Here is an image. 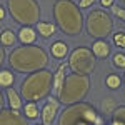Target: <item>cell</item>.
Returning a JSON list of instances; mask_svg holds the SVG:
<instances>
[{"instance_id": "cell-1", "label": "cell", "mask_w": 125, "mask_h": 125, "mask_svg": "<svg viewBox=\"0 0 125 125\" xmlns=\"http://www.w3.org/2000/svg\"><path fill=\"white\" fill-rule=\"evenodd\" d=\"M10 68L19 73H33L43 70L48 63L47 52L39 45H23L17 47L9 55Z\"/></svg>"}, {"instance_id": "cell-2", "label": "cell", "mask_w": 125, "mask_h": 125, "mask_svg": "<svg viewBox=\"0 0 125 125\" xmlns=\"http://www.w3.org/2000/svg\"><path fill=\"white\" fill-rule=\"evenodd\" d=\"M80 7L72 0H57L53 3V19L57 27L67 35H78L83 29Z\"/></svg>"}, {"instance_id": "cell-3", "label": "cell", "mask_w": 125, "mask_h": 125, "mask_svg": "<svg viewBox=\"0 0 125 125\" xmlns=\"http://www.w3.org/2000/svg\"><path fill=\"white\" fill-rule=\"evenodd\" d=\"M50 90H53V73L48 70H39L29 73V77L22 82L20 94L29 102H39L42 98H47Z\"/></svg>"}, {"instance_id": "cell-4", "label": "cell", "mask_w": 125, "mask_h": 125, "mask_svg": "<svg viewBox=\"0 0 125 125\" xmlns=\"http://www.w3.org/2000/svg\"><path fill=\"white\" fill-rule=\"evenodd\" d=\"M82 124H92V125H104V117L98 115L95 107L78 102L73 105H68L58 118V125H82Z\"/></svg>"}, {"instance_id": "cell-5", "label": "cell", "mask_w": 125, "mask_h": 125, "mask_svg": "<svg viewBox=\"0 0 125 125\" xmlns=\"http://www.w3.org/2000/svg\"><path fill=\"white\" fill-rule=\"evenodd\" d=\"M88 88H90L88 75H78L72 72L65 78V83L62 87L58 100H60V104H65V105L78 104L85 98V95L88 94Z\"/></svg>"}, {"instance_id": "cell-6", "label": "cell", "mask_w": 125, "mask_h": 125, "mask_svg": "<svg viewBox=\"0 0 125 125\" xmlns=\"http://www.w3.org/2000/svg\"><path fill=\"white\" fill-rule=\"evenodd\" d=\"M7 9H9L12 19L19 22L20 25H33L40 22V7L37 0H7Z\"/></svg>"}, {"instance_id": "cell-7", "label": "cell", "mask_w": 125, "mask_h": 125, "mask_svg": "<svg viewBox=\"0 0 125 125\" xmlns=\"http://www.w3.org/2000/svg\"><path fill=\"white\" fill-rule=\"evenodd\" d=\"M85 27L87 33L90 37L97 40H105L114 30V20L110 17V13L104 9H95L87 15Z\"/></svg>"}, {"instance_id": "cell-8", "label": "cell", "mask_w": 125, "mask_h": 125, "mask_svg": "<svg viewBox=\"0 0 125 125\" xmlns=\"http://www.w3.org/2000/svg\"><path fill=\"white\" fill-rule=\"evenodd\" d=\"M68 68L73 72V73H78V75H90L95 68L97 63V57L95 53L87 47H77L75 50L70 52L68 55Z\"/></svg>"}, {"instance_id": "cell-9", "label": "cell", "mask_w": 125, "mask_h": 125, "mask_svg": "<svg viewBox=\"0 0 125 125\" xmlns=\"http://www.w3.org/2000/svg\"><path fill=\"white\" fill-rule=\"evenodd\" d=\"M58 107H60V100L57 97H48L45 105L40 112V118L43 125H52V122L55 120V117L58 114Z\"/></svg>"}, {"instance_id": "cell-10", "label": "cell", "mask_w": 125, "mask_h": 125, "mask_svg": "<svg viewBox=\"0 0 125 125\" xmlns=\"http://www.w3.org/2000/svg\"><path fill=\"white\" fill-rule=\"evenodd\" d=\"M0 125H29L27 120L19 110H12V108H2L0 114Z\"/></svg>"}, {"instance_id": "cell-11", "label": "cell", "mask_w": 125, "mask_h": 125, "mask_svg": "<svg viewBox=\"0 0 125 125\" xmlns=\"http://www.w3.org/2000/svg\"><path fill=\"white\" fill-rule=\"evenodd\" d=\"M67 68H68V63L67 62H63V63H60L57 68V72L53 73V97L60 95V92H62V87H63V83H65V78H67Z\"/></svg>"}, {"instance_id": "cell-12", "label": "cell", "mask_w": 125, "mask_h": 125, "mask_svg": "<svg viewBox=\"0 0 125 125\" xmlns=\"http://www.w3.org/2000/svg\"><path fill=\"white\" fill-rule=\"evenodd\" d=\"M17 37L23 45H33L37 40V30L32 29L30 25H23V27H20Z\"/></svg>"}, {"instance_id": "cell-13", "label": "cell", "mask_w": 125, "mask_h": 125, "mask_svg": "<svg viewBox=\"0 0 125 125\" xmlns=\"http://www.w3.org/2000/svg\"><path fill=\"white\" fill-rule=\"evenodd\" d=\"M92 52L95 53L97 58H107L110 55V45L107 40H95L92 43Z\"/></svg>"}, {"instance_id": "cell-14", "label": "cell", "mask_w": 125, "mask_h": 125, "mask_svg": "<svg viewBox=\"0 0 125 125\" xmlns=\"http://www.w3.org/2000/svg\"><path fill=\"white\" fill-rule=\"evenodd\" d=\"M5 98H7V102H9V108L12 110H20V107H22V98H20L19 92L15 90V88H7L5 90Z\"/></svg>"}, {"instance_id": "cell-15", "label": "cell", "mask_w": 125, "mask_h": 125, "mask_svg": "<svg viewBox=\"0 0 125 125\" xmlns=\"http://www.w3.org/2000/svg\"><path fill=\"white\" fill-rule=\"evenodd\" d=\"M37 32L40 33V37H43V39H50L52 35H55V32H57V25L52 23V22H42V20H40L39 23H37Z\"/></svg>"}, {"instance_id": "cell-16", "label": "cell", "mask_w": 125, "mask_h": 125, "mask_svg": "<svg viewBox=\"0 0 125 125\" xmlns=\"http://www.w3.org/2000/svg\"><path fill=\"white\" fill-rule=\"evenodd\" d=\"M50 53L53 55L55 58H65L68 53V47L65 42H62V40H57V42H53L52 43V47H50Z\"/></svg>"}, {"instance_id": "cell-17", "label": "cell", "mask_w": 125, "mask_h": 125, "mask_svg": "<svg viewBox=\"0 0 125 125\" xmlns=\"http://www.w3.org/2000/svg\"><path fill=\"white\" fill-rule=\"evenodd\" d=\"M13 80H15V77H13V70H10V68H2L0 70V87L2 88H10L12 87V83H13Z\"/></svg>"}, {"instance_id": "cell-18", "label": "cell", "mask_w": 125, "mask_h": 125, "mask_svg": "<svg viewBox=\"0 0 125 125\" xmlns=\"http://www.w3.org/2000/svg\"><path fill=\"white\" fill-rule=\"evenodd\" d=\"M17 39H19V37H17L10 29H3L2 30V37H0V43H2V47H13L15 42H17Z\"/></svg>"}, {"instance_id": "cell-19", "label": "cell", "mask_w": 125, "mask_h": 125, "mask_svg": "<svg viewBox=\"0 0 125 125\" xmlns=\"http://www.w3.org/2000/svg\"><path fill=\"white\" fill-rule=\"evenodd\" d=\"M40 112H42V110H39L37 102H27L25 107H23V114H25L27 118H37V117L40 115Z\"/></svg>"}, {"instance_id": "cell-20", "label": "cell", "mask_w": 125, "mask_h": 125, "mask_svg": "<svg viewBox=\"0 0 125 125\" xmlns=\"http://www.w3.org/2000/svg\"><path fill=\"white\" fill-rule=\"evenodd\" d=\"M105 83L108 88H112V90H115V88H118L120 87V83H122V78L118 77L117 73H108L105 78Z\"/></svg>"}, {"instance_id": "cell-21", "label": "cell", "mask_w": 125, "mask_h": 125, "mask_svg": "<svg viewBox=\"0 0 125 125\" xmlns=\"http://www.w3.org/2000/svg\"><path fill=\"white\" fill-rule=\"evenodd\" d=\"M112 63H114L117 68H124V70H125V53L117 52L115 55L112 57Z\"/></svg>"}, {"instance_id": "cell-22", "label": "cell", "mask_w": 125, "mask_h": 125, "mask_svg": "<svg viewBox=\"0 0 125 125\" xmlns=\"http://www.w3.org/2000/svg\"><path fill=\"white\" fill-rule=\"evenodd\" d=\"M112 118H115V120H118L122 125H125V105L115 107V110H114V117H112Z\"/></svg>"}, {"instance_id": "cell-23", "label": "cell", "mask_w": 125, "mask_h": 125, "mask_svg": "<svg viewBox=\"0 0 125 125\" xmlns=\"http://www.w3.org/2000/svg\"><path fill=\"white\" fill-rule=\"evenodd\" d=\"M112 39L118 48H125V32H115Z\"/></svg>"}, {"instance_id": "cell-24", "label": "cell", "mask_w": 125, "mask_h": 125, "mask_svg": "<svg viewBox=\"0 0 125 125\" xmlns=\"http://www.w3.org/2000/svg\"><path fill=\"white\" fill-rule=\"evenodd\" d=\"M112 13H114V15H117L120 20H124V22H125V9L114 5V7H112Z\"/></svg>"}, {"instance_id": "cell-25", "label": "cell", "mask_w": 125, "mask_h": 125, "mask_svg": "<svg viewBox=\"0 0 125 125\" xmlns=\"http://www.w3.org/2000/svg\"><path fill=\"white\" fill-rule=\"evenodd\" d=\"M94 3H95V0H80V2H78V7H80V9H88V7L94 5Z\"/></svg>"}, {"instance_id": "cell-26", "label": "cell", "mask_w": 125, "mask_h": 125, "mask_svg": "<svg viewBox=\"0 0 125 125\" xmlns=\"http://www.w3.org/2000/svg\"><path fill=\"white\" fill-rule=\"evenodd\" d=\"M114 2H115V0H100V5H102L104 9H112V7H114Z\"/></svg>"}, {"instance_id": "cell-27", "label": "cell", "mask_w": 125, "mask_h": 125, "mask_svg": "<svg viewBox=\"0 0 125 125\" xmlns=\"http://www.w3.org/2000/svg\"><path fill=\"white\" fill-rule=\"evenodd\" d=\"M115 105V104H114V100H112V98H107V104H105V110L107 112H114V110H112V107Z\"/></svg>"}, {"instance_id": "cell-28", "label": "cell", "mask_w": 125, "mask_h": 125, "mask_svg": "<svg viewBox=\"0 0 125 125\" xmlns=\"http://www.w3.org/2000/svg\"><path fill=\"white\" fill-rule=\"evenodd\" d=\"M0 55H2V58H0V63H5V62H7V53H5V47H2L0 48Z\"/></svg>"}, {"instance_id": "cell-29", "label": "cell", "mask_w": 125, "mask_h": 125, "mask_svg": "<svg viewBox=\"0 0 125 125\" xmlns=\"http://www.w3.org/2000/svg\"><path fill=\"white\" fill-rule=\"evenodd\" d=\"M5 15H7V9H5V7L2 5V7H0V20L5 19Z\"/></svg>"}, {"instance_id": "cell-30", "label": "cell", "mask_w": 125, "mask_h": 125, "mask_svg": "<svg viewBox=\"0 0 125 125\" xmlns=\"http://www.w3.org/2000/svg\"><path fill=\"white\" fill-rule=\"evenodd\" d=\"M82 125H92V124H82Z\"/></svg>"}, {"instance_id": "cell-31", "label": "cell", "mask_w": 125, "mask_h": 125, "mask_svg": "<svg viewBox=\"0 0 125 125\" xmlns=\"http://www.w3.org/2000/svg\"><path fill=\"white\" fill-rule=\"evenodd\" d=\"M124 80H125V77H124Z\"/></svg>"}, {"instance_id": "cell-32", "label": "cell", "mask_w": 125, "mask_h": 125, "mask_svg": "<svg viewBox=\"0 0 125 125\" xmlns=\"http://www.w3.org/2000/svg\"><path fill=\"white\" fill-rule=\"evenodd\" d=\"M42 125H43V124H42Z\"/></svg>"}, {"instance_id": "cell-33", "label": "cell", "mask_w": 125, "mask_h": 125, "mask_svg": "<svg viewBox=\"0 0 125 125\" xmlns=\"http://www.w3.org/2000/svg\"><path fill=\"white\" fill-rule=\"evenodd\" d=\"M124 2H125V0H124Z\"/></svg>"}]
</instances>
